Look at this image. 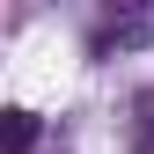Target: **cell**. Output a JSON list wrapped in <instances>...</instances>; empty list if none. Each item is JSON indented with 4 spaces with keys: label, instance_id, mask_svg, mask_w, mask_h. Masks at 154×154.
<instances>
[{
    "label": "cell",
    "instance_id": "6da1fadb",
    "mask_svg": "<svg viewBox=\"0 0 154 154\" xmlns=\"http://www.w3.org/2000/svg\"><path fill=\"white\" fill-rule=\"evenodd\" d=\"M0 140H8V154H29V147H37V118H29V110H8Z\"/></svg>",
    "mask_w": 154,
    "mask_h": 154
}]
</instances>
